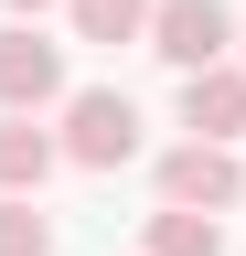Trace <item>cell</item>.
<instances>
[{
    "label": "cell",
    "instance_id": "cell-1",
    "mask_svg": "<svg viewBox=\"0 0 246 256\" xmlns=\"http://www.w3.org/2000/svg\"><path fill=\"white\" fill-rule=\"evenodd\" d=\"M54 139H65L75 171H129V160H139V107H129V86H75L65 107H54Z\"/></svg>",
    "mask_w": 246,
    "mask_h": 256
},
{
    "label": "cell",
    "instance_id": "cell-2",
    "mask_svg": "<svg viewBox=\"0 0 246 256\" xmlns=\"http://www.w3.org/2000/svg\"><path fill=\"white\" fill-rule=\"evenodd\" d=\"M65 96H75L65 43H54L43 22H0V118H54Z\"/></svg>",
    "mask_w": 246,
    "mask_h": 256
},
{
    "label": "cell",
    "instance_id": "cell-3",
    "mask_svg": "<svg viewBox=\"0 0 246 256\" xmlns=\"http://www.w3.org/2000/svg\"><path fill=\"white\" fill-rule=\"evenodd\" d=\"M150 54H161L171 75L235 64V11H225V0H150Z\"/></svg>",
    "mask_w": 246,
    "mask_h": 256
},
{
    "label": "cell",
    "instance_id": "cell-4",
    "mask_svg": "<svg viewBox=\"0 0 246 256\" xmlns=\"http://www.w3.org/2000/svg\"><path fill=\"white\" fill-rule=\"evenodd\" d=\"M161 203H182V214H235V203H246V160H235L225 139L161 150Z\"/></svg>",
    "mask_w": 246,
    "mask_h": 256
},
{
    "label": "cell",
    "instance_id": "cell-5",
    "mask_svg": "<svg viewBox=\"0 0 246 256\" xmlns=\"http://www.w3.org/2000/svg\"><path fill=\"white\" fill-rule=\"evenodd\" d=\"M182 128L193 139H246V64H203V75H182Z\"/></svg>",
    "mask_w": 246,
    "mask_h": 256
},
{
    "label": "cell",
    "instance_id": "cell-6",
    "mask_svg": "<svg viewBox=\"0 0 246 256\" xmlns=\"http://www.w3.org/2000/svg\"><path fill=\"white\" fill-rule=\"evenodd\" d=\"M54 160H65V139L43 118H0V192H43Z\"/></svg>",
    "mask_w": 246,
    "mask_h": 256
},
{
    "label": "cell",
    "instance_id": "cell-7",
    "mask_svg": "<svg viewBox=\"0 0 246 256\" xmlns=\"http://www.w3.org/2000/svg\"><path fill=\"white\" fill-rule=\"evenodd\" d=\"M75 43H150V0H65Z\"/></svg>",
    "mask_w": 246,
    "mask_h": 256
},
{
    "label": "cell",
    "instance_id": "cell-8",
    "mask_svg": "<svg viewBox=\"0 0 246 256\" xmlns=\"http://www.w3.org/2000/svg\"><path fill=\"white\" fill-rule=\"evenodd\" d=\"M150 256H225V224H214V214L161 203V214H150Z\"/></svg>",
    "mask_w": 246,
    "mask_h": 256
},
{
    "label": "cell",
    "instance_id": "cell-9",
    "mask_svg": "<svg viewBox=\"0 0 246 256\" xmlns=\"http://www.w3.org/2000/svg\"><path fill=\"white\" fill-rule=\"evenodd\" d=\"M0 256H54V214L33 192H0Z\"/></svg>",
    "mask_w": 246,
    "mask_h": 256
},
{
    "label": "cell",
    "instance_id": "cell-10",
    "mask_svg": "<svg viewBox=\"0 0 246 256\" xmlns=\"http://www.w3.org/2000/svg\"><path fill=\"white\" fill-rule=\"evenodd\" d=\"M0 11H11V22H43V11H54V0H0Z\"/></svg>",
    "mask_w": 246,
    "mask_h": 256
},
{
    "label": "cell",
    "instance_id": "cell-11",
    "mask_svg": "<svg viewBox=\"0 0 246 256\" xmlns=\"http://www.w3.org/2000/svg\"><path fill=\"white\" fill-rule=\"evenodd\" d=\"M235 64H246V32H235Z\"/></svg>",
    "mask_w": 246,
    "mask_h": 256
}]
</instances>
